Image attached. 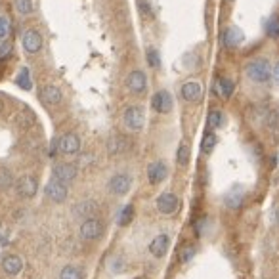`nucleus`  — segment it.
I'll return each mask as SVG.
<instances>
[{"instance_id":"obj_1","label":"nucleus","mask_w":279,"mask_h":279,"mask_svg":"<svg viewBox=\"0 0 279 279\" xmlns=\"http://www.w3.org/2000/svg\"><path fill=\"white\" fill-rule=\"evenodd\" d=\"M245 75L258 84H266L272 80V63L268 58H256L253 61L247 63L245 67Z\"/></svg>"},{"instance_id":"obj_2","label":"nucleus","mask_w":279,"mask_h":279,"mask_svg":"<svg viewBox=\"0 0 279 279\" xmlns=\"http://www.w3.org/2000/svg\"><path fill=\"white\" fill-rule=\"evenodd\" d=\"M122 124L128 132H140L145 126V111L140 105H130L122 113Z\"/></svg>"},{"instance_id":"obj_3","label":"nucleus","mask_w":279,"mask_h":279,"mask_svg":"<svg viewBox=\"0 0 279 279\" xmlns=\"http://www.w3.org/2000/svg\"><path fill=\"white\" fill-rule=\"evenodd\" d=\"M103 232H105V224H103L98 216L82 220V224H80V228H79V233H80V237H82L84 241H98V239L103 235Z\"/></svg>"},{"instance_id":"obj_4","label":"nucleus","mask_w":279,"mask_h":279,"mask_svg":"<svg viewBox=\"0 0 279 279\" xmlns=\"http://www.w3.org/2000/svg\"><path fill=\"white\" fill-rule=\"evenodd\" d=\"M107 189L111 195H117V197H122L126 195L130 189H132V176L128 172H117L109 178L107 182Z\"/></svg>"},{"instance_id":"obj_5","label":"nucleus","mask_w":279,"mask_h":279,"mask_svg":"<svg viewBox=\"0 0 279 279\" xmlns=\"http://www.w3.org/2000/svg\"><path fill=\"white\" fill-rule=\"evenodd\" d=\"M44 193H46V197L52 203H58V205H60V203H65L67 197H69V184H63V182L52 178L46 186H44Z\"/></svg>"},{"instance_id":"obj_6","label":"nucleus","mask_w":279,"mask_h":279,"mask_svg":"<svg viewBox=\"0 0 279 279\" xmlns=\"http://www.w3.org/2000/svg\"><path fill=\"white\" fill-rule=\"evenodd\" d=\"M80 138H79V134H75V132H65V134H61L60 140L56 141V147H58V151L61 153V155H79V151H80Z\"/></svg>"},{"instance_id":"obj_7","label":"nucleus","mask_w":279,"mask_h":279,"mask_svg":"<svg viewBox=\"0 0 279 279\" xmlns=\"http://www.w3.org/2000/svg\"><path fill=\"white\" fill-rule=\"evenodd\" d=\"M21 46H23L25 54L35 56V54H39L42 50L44 39H42V35L37 29H27V31H23V35H21Z\"/></svg>"},{"instance_id":"obj_8","label":"nucleus","mask_w":279,"mask_h":279,"mask_svg":"<svg viewBox=\"0 0 279 279\" xmlns=\"http://www.w3.org/2000/svg\"><path fill=\"white\" fill-rule=\"evenodd\" d=\"M128 92L134 94V96H141V94L147 92V75L141 69H134L128 73L126 80H124Z\"/></svg>"},{"instance_id":"obj_9","label":"nucleus","mask_w":279,"mask_h":279,"mask_svg":"<svg viewBox=\"0 0 279 279\" xmlns=\"http://www.w3.org/2000/svg\"><path fill=\"white\" fill-rule=\"evenodd\" d=\"M77 176H79V166L75 163H56L52 166V178H56L63 184L75 182Z\"/></svg>"},{"instance_id":"obj_10","label":"nucleus","mask_w":279,"mask_h":279,"mask_svg":"<svg viewBox=\"0 0 279 279\" xmlns=\"http://www.w3.org/2000/svg\"><path fill=\"white\" fill-rule=\"evenodd\" d=\"M155 207L157 210L161 212V214H174L178 207H180V199H178V195L176 193H172V191H164L161 193L159 197H157V201H155Z\"/></svg>"},{"instance_id":"obj_11","label":"nucleus","mask_w":279,"mask_h":279,"mask_svg":"<svg viewBox=\"0 0 279 279\" xmlns=\"http://www.w3.org/2000/svg\"><path fill=\"white\" fill-rule=\"evenodd\" d=\"M16 191H18V195L23 197V199L35 197L37 191H39V182H37V178L31 176V174L21 176L20 180H16Z\"/></svg>"},{"instance_id":"obj_12","label":"nucleus","mask_w":279,"mask_h":279,"mask_svg":"<svg viewBox=\"0 0 279 279\" xmlns=\"http://www.w3.org/2000/svg\"><path fill=\"white\" fill-rule=\"evenodd\" d=\"M151 107H153V111H157V113H161V115L170 113L172 107H174V100H172L170 92H168V90H159V92L153 94V98H151Z\"/></svg>"},{"instance_id":"obj_13","label":"nucleus","mask_w":279,"mask_h":279,"mask_svg":"<svg viewBox=\"0 0 279 279\" xmlns=\"http://www.w3.org/2000/svg\"><path fill=\"white\" fill-rule=\"evenodd\" d=\"M39 98H40V101H42L44 105L56 107V105H60V103L63 101V92H61V88H60L58 84H46V86L40 88Z\"/></svg>"},{"instance_id":"obj_14","label":"nucleus","mask_w":279,"mask_h":279,"mask_svg":"<svg viewBox=\"0 0 279 279\" xmlns=\"http://www.w3.org/2000/svg\"><path fill=\"white\" fill-rule=\"evenodd\" d=\"M98 212H100V205H98V201H94V199H82V201H79V203L73 207V214H75L77 218H80V220L94 218V216H98Z\"/></svg>"},{"instance_id":"obj_15","label":"nucleus","mask_w":279,"mask_h":279,"mask_svg":"<svg viewBox=\"0 0 279 279\" xmlns=\"http://www.w3.org/2000/svg\"><path fill=\"white\" fill-rule=\"evenodd\" d=\"M166 176H168V166H166L164 161L149 163V166H147V180H149V184L159 186V184H163L166 180Z\"/></svg>"},{"instance_id":"obj_16","label":"nucleus","mask_w":279,"mask_h":279,"mask_svg":"<svg viewBox=\"0 0 279 279\" xmlns=\"http://www.w3.org/2000/svg\"><path fill=\"white\" fill-rule=\"evenodd\" d=\"M180 94H182L184 101H187V103H195V101H199V100H201L203 88H201V84H199L197 80H187V82L182 84Z\"/></svg>"},{"instance_id":"obj_17","label":"nucleus","mask_w":279,"mask_h":279,"mask_svg":"<svg viewBox=\"0 0 279 279\" xmlns=\"http://www.w3.org/2000/svg\"><path fill=\"white\" fill-rule=\"evenodd\" d=\"M0 266H2V270H4L8 276H18V274L23 270V260H21V256L20 255L10 253V255H6L2 258Z\"/></svg>"},{"instance_id":"obj_18","label":"nucleus","mask_w":279,"mask_h":279,"mask_svg":"<svg viewBox=\"0 0 279 279\" xmlns=\"http://www.w3.org/2000/svg\"><path fill=\"white\" fill-rule=\"evenodd\" d=\"M233 90H235V82H233L232 79H228V77H220L212 84V92L216 94L218 98H224V100L232 98Z\"/></svg>"},{"instance_id":"obj_19","label":"nucleus","mask_w":279,"mask_h":279,"mask_svg":"<svg viewBox=\"0 0 279 279\" xmlns=\"http://www.w3.org/2000/svg\"><path fill=\"white\" fill-rule=\"evenodd\" d=\"M168 247H170V237L166 233H159L149 243V253L155 256V258H163L166 255V251H168Z\"/></svg>"},{"instance_id":"obj_20","label":"nucleus","mask_w":279,"mask_h":279,"mask_svg":"<svg viewBox=\"0 0 279 279\" xmlns=\"http://www.w3.org/2000/svg\"><path fill=\"white\" fill-rule=\"evenodd\" d=\"M241 42H245V33L239 27L232 25L224 31V46L226 48H237Z\"/></svg>"},{"instance_id":"obj_21","label":"nucleus","mask_w":279,"mask_h":279,"mask_svg":"<svg viewBox=\"0 0 279 279\" xmlns=\"http://www.w3.org/2000/svg\"><path fill=\"white\" fill-rule=\"evenodd\" d=\"M243 201H245V191H243L241 187H233V189H230V191L224 195V205L232 210L241 209Z\"/></svg>"},{"instance_id":"obj_22","label":"nucleus","mask_w":279,"mask_h":279,"mask_svg":"<svg viewBox=\"0 0 279 279\" xmlns=\"http://www.w3.org/2000/svg\"><path fill=\"white\" fill-rule=\"evenodd\" d=\"M128 149V141L124 136H120V134H113L111 138L107 140V153L109 155H120V153H124Z\"/></svg>"},{"instance_id":"obj_23","label":"nucleus","mask_w":279,"mask_h":279,"mask_svg":"<svg viewBox=\"0 0 279 279\" xmlns=\"http://www.w3.org/2000/svg\"><path fill=\"white\" fill-rule=\"evenodd\" d=\"M224 122H226V115H224V111H220V109H212L209 113V117H207V126H209V130L222 128Z\"/></svg>"},{"instance_id":"obj_24","label":"nucleus","mask_w":279,"mask_h":279,"mask_svg":"<svg viewBox=\"0 0 279 279\" xmlns=\"http://www.w3.org/2000/svg\"><path fill=\"white\" fill-rule=\"evenodd\" d=\"M14 82L21 88V90H31L33 88V79H31V71L27 69V67H21L20 73H18V77L14 79Z\"/></svg>"},{"instance_id":"obj_25","label":"nucleus","mask_w":279,"mask_h":279,"mask_svg":"<svg viewBox=\"0 0 279 279\" xmlns=\"http://www.w3.org/2000/svg\"><path fill=\"white\" fill-rule=\"evenodd\" d=\"M14 6L21 18H29L35 14V0H14Z\"/></svg>"},{"instance_id":"obj_26","label":"nucleus","mask_w":279,"mask_h":279,"mask_svg":"<svg viewBox=\"0 0 279 279\" xmlns=\"http://www.w3.org/2000/svg\"><path fill=\"white\" fill-rule=\"evenodd\" d=\"M60 279H84V274H82V270H80L79 266H75V264H67V266H63V268H61V272H60Z\"/></svg>"},{"instance_id":"obj_27","label":"nucleus","mask_w":279,"mask_h":279,"mask_svg":"<svg viewBox=\"0 0 279 279\" xmlns=\"http://www.w3.org/2000/svg\"><path fill=\"white\" fill-rule=\"evenodd\" d=\"M189 159H191V149L186 141H180L178 149H176V163L180 166H187L189 164Z\"/></svg>"},{"instance_id":"obj_28","label":"nucleus","mask_w":279,"mask_h":279,"mask_svg":"<svg viewBox=\"0 0 279 279\" xmlns=\"http://www.w3.org/2000/svg\"><path fill=\"white\" fill-rule=\"evenodd\" d=\"M132 220H134V205H124L122 209L119 210L117 224L119 226H128Z\"/></svg>"},{"instance_id":"obj_29","label":"nucleus","mask_w":279,"mask_h":279,"mask_svg":"<svg viewBox=\"0 0 279 279\" xmlns=\"http://www.w3.org/2000/svg\"><path fill=\"white\" fill-rule=\"evenodd\" d=\"M216 143H218V138H216L214 130H207V132H205V136H203V141H201V149H203V153H210V151L216 147Z\"/></svg>"},{"instance_id":"obj_30","label":"nucleus","mask_w":279,"mask_h":279,"mask_svg":"<svg viewBox=\"0 0 279 279\" xmlns=\"http://www.w3.org/2000/svg\"><path fill=\"white\" fill-rule=\"evenodd\" d=\"M264 119H266V124H268L270 130H279V107L268 109Z\"/></svg>"},{"instance_id":"obj_31","label":"nucleus","mask_w":279,"mask_h":279,"mask_svg":"<svg viewBox=\"0 0 279 279\" xmlns=\"http://www.w3.org/2000/svg\"><path fill=\"white\" fill-rule=\"evenodd\" d=\"M14 184H16V180H14L12 170L6 168V166H0V189H8V187H12Z\"/></svg>"},{"instance_id":"obj_32","label":"nucleus","mask_w":279,"mask_h":279,"mask_svg":"<svg viewBox=\"0 0 279 279\" xmlns=\"http://www.w3.org/2000/svg\"><path fill=\"white\" fill-rule=\"evenodd\" d=\"M107 266H109V272H111V274H122V272H124V270H126V266H128V264H126V260H124V258H122V256H113V258H111V260H109V264H107Z\"/></svg>"},{"instance_id":"obj_33","label":"nucleus","mask_w":279,"mask_h":279,"mask_svg":"<svg viewBox=\"0 0 279 279\" xmlns=\"http://www.w3.org/2000/svg\"><path fill=\"white\" fill-rule=\"evenodd\" d=\"M145 56H147V63H149V67L151 69H159L161 67V56H159V52L155 50V48H147L145 50Z\"/></svg>"},{"instance_id":"obj_34","label":"nucleus","mask_w":279,"mask_h":279,"mask_svg":"<svg viewBox=\"0 0 279 279\" xmlns=\"http://www.w3.org/2000/svg\"><path fill=\"white\" fill-rule=\"evenodd\" d=\"M266 35L272 37V39H279V18L278 16H272V18L266 21Z\"/></svg>"},{"instance_id":"obj_35","label":"nucleus","mask_w":279,"mask_h":279,"mask_svg":"<svg viewBox=\"0 0 279 279\" xmlns=\"http://www.w3.org/2000/svg\"><path fill=\"white\" fill-rule=\"evenodd\" d=\"M14 52V40L12 39H4L0 40V60H8Z\"/></svg>"},{"instance_id":"obj_36","label":"nucleus","mask_w":279,"mask_h":279,"mask_svg":"<svg viewBox=\"0 0 279 279\" xmlns=\"http://www.w3.org/2000/svg\"><path fill=\"white\" fill-rule=\"evenodd\" d=\"M138 8L143 18H153V8H151L149 0H138Z\"/></svg>"},{"instance_id":"obj_37","label":"nucleus","mask_w":279,"mask_h":279,"mask_svg":"<svg viewBox=\"0 0 279 279\" xmlns=\"http://www.w3.org/2000/svg\"><path fill=\"white\" fill-rule=\"evenodd\" d=\"M10 35V20L6 16H0V40L8 39Z\"/></svg>"},{"instance_id":"obj_38","label":"nucleus","mask_w":279,"mask_h":279,"mask_svg":"<svg viewBox=\"0 0 279 279\" xmlns=\"http://www.w3.org/2000/svg\"><path fill=\"white\" fill-rule=\"evenodd\" d=\"M18 122H20L23 128H29V126L35 122V119H33V115H31L29 111H25V113H20V115H18Z\"/></svg>"},{"instance_id":"obj_39","label":"nucleus","mask_w":279,"mask_h":279,"mask_svg":"<svg viewBox=\"0 0 279 279\" xmlns=\"http://www.w3.org/2000/svg\"><path fill=\"white\" fill-rule=\"evenodd\" d=\"M193 256H195V249H193V247H186V249H184V253H182V256H180V260H182L184 264H187Z\"/></svg>"},{"instance_id":"obj_40","label":"nucleus","mask_w":279,"mask_h":279,"mask_svg":"<svg viewBox=\"0 0 279 279\" xmlns=\"http://www.w3.org/2000/svg\"><path fill=\"white\" fill-rule=\"evenodd\" d=\"M272 80H274L276 84H279V61L272 65Z\"/></svg>"},{"instance_id":"obj_41","label":"nucleus","mask_w":279,"mask_h":279,"mask_svg":"<svg viewBox=\"0 0 279 279\" xmlns=\"http://www.w3.org/2000/svg\"><path fill=\"white\" fill-rule=\"evenodd\" d=\"M272 222L279 228V205H276V207L272 209Z\"/></svg>"},{"instance_id":"obj_42","label":"nucleus","mask_w":279,"mask_h":279,"mask_svg":"<svg viewBox=\"0 0 279 279\" xmlns=\"http://www.w3.org/2000/svg\"><path fill=\"white\" fill-rule=\"evenodd\" d=\"M92 161H94L92 155H82V157H80V164H86V163L90 164Z\"/></svg>"}]
</instances>
